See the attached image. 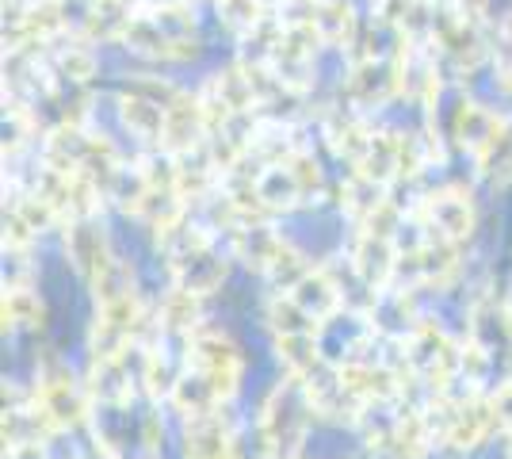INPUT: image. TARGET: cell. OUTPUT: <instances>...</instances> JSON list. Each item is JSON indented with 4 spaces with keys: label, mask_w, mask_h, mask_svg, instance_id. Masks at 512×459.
Segmentation results:
<instances>
[{
    "label": "cell",
    "mask_w": 512,
    "mask_h": 459,
    "mask_svg": "<svg viewBox=\"0 0 512 459\" xmlns=\"http://www.w3.org/2000/svg\"><path fill=\"white\" fill-rule=\"evenodd\" d=\"M188 456L192 459H226L230 456V440L218 425H195L188 437Z\"/></svg>",
    "instance_id": "2"
},
{
    "label": "cell",
    "mask_w": 512,
    "mask_h": 459,
    "mask_svg": "<svg viewBox=\"0 0 512 459\" xmlns=\"http://www.w3.org/2000/svg\"><path fill=\"white\" fill-rule=\"evenodd\" d=\"M85 410L81 394L69 387V379H58V383H46L43 387V414L58 425H73Z\"/></svg>",
    "instance_id": "1"
},
{
    "label": "cell",
    "mask_w": 512,
    "mask_h": 459,
    "mask_svg": "<svg viewBox=\"0 0 512 459\" xmlns=\"http://www.w3.org/2000/svg\"><path fill=\"white\" fill-rule=\"evenodd\" d=\"M486 421H490V414H486V410H463V414H459V421H455V440H459V444H474V440L482 437Z\"/></svg>",
    "instance_id": "3"
}]
</instances>
